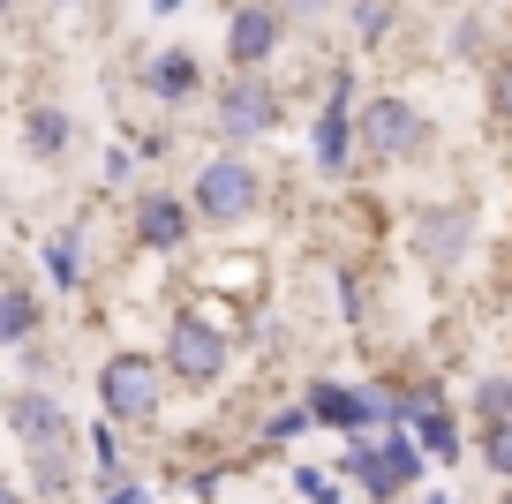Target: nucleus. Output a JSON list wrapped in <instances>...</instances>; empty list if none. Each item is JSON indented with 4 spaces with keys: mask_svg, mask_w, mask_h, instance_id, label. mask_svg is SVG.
Wrapping results in <instances>:
<instances>
[{
    "mask_svg": "<svg viewBox=\"0 0 512 504\" xmlns=\"http://www.w3.org/2000/svg\"><path fill=\"white\" fill-rule=\"evenodd\" d=\"M279 31H287V16H279V8L234 0V23H226V61H234V68H264V61L279 53Z\"/></svg>",
    "mask_w": 512,
    "mask_h": 504,
    "instance_id": "nucleus-8",
    "label": "nucleus"
},
{
    "mask_svg": "<svg viewBox=\"0 0 512 504\" xmlns=\"http://www.w3.org/2000/svg\"><path fill=\"white\" fill-rule=\"evenodd\" d=\"M294 16H324V8H332V0H287Z\"/></svg>",
    "mask_w": 512,
    "mask_h": 504,
    "instance_id": "nucleus-24",
    "label": "nucleus"
},
{
    "mask_svg": "<svg viewBox=\"0 0 512 504\" xmlns=\"http://www.w3.org/2000/svg\"><path fill=\"white\" fill-rule=\"evenodd\" d=\"M294 489H302L309 504H339V489H332V474H324V467H294Z\"/></svg>",
    "mask_w": 512,
    "mask_h": 504,
    "instance_id": "nucleus-21",
    "label": "nucleus"
},
{
    "mask_svg": "<svg viewBox=\"0 0 512 504\" xmlns=\"http://www.w3.org/2000/svg\"><path fill=\"white\" fill-rule=\"evenodd\" d=\"M31 339H38V294L0 286V347H31Z\"/></svg>",
    "mask_w": 512,
    "mask_h": 504,
    "instance_id": "nucleus-13",
    "label": "nucleus"
},
{
    "mask_svg": "<svg viewBox=\"0 0 512 504\" xmlns=\"http://www.w3.org/2000/svg\"><path fill=\"white\" fill-rule=\"evenodd\" d=\"M151 8H159V16H181V0H151Z\"/></svg>",
    "mask_w": 512,
    "mask_h": 504,
    "instance_id": "nucleus-26",
    "label": "nucleus"
},
{
    "mask_svg": "<svg viewBox=\"0 0 512 504\" xmlns=\"http://www.w3.org/2000/svg\"><path fill=\"white\" fill-rule=\"evenodd\" d=\"M354 151L377 158V166H407V158L430 151V113H422L415 98H400V91L369 98V106L354 113Z\"/></svg>",
    "mask_w": 512,
    "mask_h": 504,
    "instance_id": "nucleus-1",
    "label": "nucleus"
},
{
    "mask_svg": "<svg viewBox=\"0 0 512 504\" xmlns=\"http://www.w3.org/2000/svg\"><path fill=\"white\" fill-rule=\"evenodd\" d=\"M31 482H38V497H68V482H76L68 444H38V452H31Z\"/></svg>",
    "mask_w": 512,
    "mask_h": 504,
    "instance_id": "nucleus-15",
    "label": "nucleus"
},
{
    "mask_svg": "<svg viewBox=\"0 0 512 504\" xmlns=\"http://www.w3.org/2000/svg\"><path fill=\"white\" fill-rule=\"evenodd\" d=\"M497 504H512V489H505V497H497Z\"/></svg>",
    "mask_w": 512,
    "mask_h": 504,
    "instance_id": "nucleus-30",
    "label": "nucleus"
},
{
    "mask_svg": "<svg viewBox=\"0 0 512 504\" xmlns=\"http://www.w3.org/2000/svg\"><path fill=\"white\" fill-rule=\"evenodd\" d=\"M354 38H362V46L392 38V0H354Z\"/></svg>",
    "mask_w": 512,
    "mask_h": 504,
    "instance_id": "nucleus-19",
    "label": "nucleus"
},
{
    "mask_svg": "<svg viewBox=\"0 0 512 504\" xmlns=\"http://www.w3.org/2000/svg\"><path fill=\"white\" fill-rule=\"evenodd\" d=\"M490 113H497V121H512V53H497V61H490Z\"/></svg>",
    "mask_w": 512,
    "mask_h": 504,
    "instance_id": "nucleus-20",
    "label": "nucleus"
},
{
    "mask_svg": "<svg viewBox=\"0 0 512 504\" xmlns=\"http://www.w3.org/2000/svg\"><path fill=\"white\" fill-rule=\"evenodd\" d=\"M166 369L181 384H219L226 377V339L204 309H174V324H166Z\"/></svg>",
    "mask_w": 512,
    "mask_h": 504,
    "instance_id": "nucleus-4",
    "label": "nucleus"
},
{
    "mask_svg": "<svg viewBox=\"0 0 512 504\" xmlns=\"http://www.w3.org/2000/svg\"><path fill=\"white\" fill-rule=\"evenodd\" d=\"M46 271H53V286H61V294H68V286H83V234H76V226L46 241Z\"/></svg>",
    "mask_w": 512,
    "mask_h": 504,
    "instance_id": "nucleus-16",
    "label": "nucleus"
},
{
    "mask_svg": "<svg viewBox=\"0 0 512 504\" xmlns=\"http://www.w3.org/2000/svg\"><path fill=\"white\" fill-rule=\"evenodd\" d=\"M475 452H482V467H490V474H505V482H512V414H505V422H482Z\"/></svg>",
    "mask_w": 512,
    "mask_h": 504,
    "instance_id": "nucleus-18",
    "label": "nucleus"
},
{
    "mask_svg": "<svg viewBox=\"0 0 512 504\" xmlns=\"http://www.w3.org/2000/svg\"><path fill=\"white\" fill-rule=\"evenodd\" d=\"M226 8H234V0H226Z\"/></svg>",
    "mask_w": 512,
    "mask_h": 504,
    "instance_id": "nucleus-32",
    "label": "nucleus"
},
{
    "mask_svg": "<svg viewBox=\"0 0 512 504\" xmlns=\"http://www.w3.org/2000/svg\"><path fill=\"white\" fill-rule=\"evenodd\" d=\"M309 158H317V174H347V158H354V76L339 68V83H332V98H324V113H317V128H309Z\"/></svg>",
    "mask_w": 512,
    "mask_h": 504,
    "instance_id": "nucleus-7",
    "label": "nucleus"
},
{
    "mask_svg": "<svg viewBox=\"0 0 512 504\" xmlns=\"http://www.w3.org/2000/svg\"><path fill=\"white\" fill-rule=\"evenodd\" d=\"M144 83L166 98V106H181V98H196V83H204V76H196V53H181V46H174V53H159V61H151V76H144Z\"/></svg>",
    "mask_w": 512,
    "mask_h": 504,
    "instance_id": "nucleus-14",
    "label": "nucleus"
},
{
    "mask_svg": "<svg viewBox=\"0 0 512 504\" xmlns=\"http://www.w3.org/2000/svg\"><path fill=\"white\" fill-rule=\"evenodd\" d=\"M189 211H196L204 226H241V219H256V211H264V174H256L249 158H234V151L204 158V166H196V181H189Z\"/></svg>",
    "mask_w": 512,
    "mask_h": 504,
    "instance_id": "nucleus-2",
    "label": "nucleus"
},
{
    "mask_svg": "<svg viewBox=\"0 0 512 504\" xmlns=\"http://www.w3.org/2000/svg\"><path fill=\"white\" fill-rule=\"evenodd\" d=\"M452 53H482V16H467L460 31H452Z\"/></svg>",
    "mask_w": 512,
    "mask_h": 504,
    "instance_id": "nucleus-23",
    "label": "nucleus"
},
{
    "mask_svg": "<svg viewBox=\"0 0 512 504\" xmlns=\"http://www.w3.org/2000/svg\"><path fill=\"white\" fill-rule=\"evenodd\" d=\"M407 437H415L422 444V459H460V422H452V414H445V399H430V407H415V414H407Z\"/></svg>",
    "mask_w": 512,
    "mask_h": 504,
    "instance_id": "nucleus-11",
    "label": "nucleus"
},
{
    "mask_svg": "<svg viewBox=\"0 0 512 504\" xmlns=\"http://www.w3.org/2000/svg\"><path fill=\"white\" fill-rule=\"evenodd\" d=\"M98 407H106L113 422H151V414H159V362H151V354H113V362L98 369Z\"/></svg>",
    "mask_w": 512,
    "mask_h": 504,
    "instance_id": "nucleus-5",
    "label": "nucleus"
},
{
    "mask_svg": "<svg viewBox=\"0 0 512 504\" xmlns=\"http://www.w3.org/2000/svg\"><path fill=\"white\" fill-rule=\"evenodd\" d=\"M211 128H219L226 143H256L279 128V91L256 68H241L234 83H219V98H211Z\"/></svg>",
    "mask_w": 512,
    "mask_h": 504,
    "instance_id": "nucleus-3",
    "label": "nucleus"
},
{
    "mask_svg": "<svg viewBox=\"0 0 512 504\" xmlns=\"http://www.w3.org/2000/svg\"><path fill=\"white\" fill-rule=\"evenodd\" d=\"M53 8H68V0H53Z\"/></svg>",
    "mask_w": 512,
    "mask_h": 504,
    "instance_id": "nucleus-31",
    "label": "nucleus"
},
{
    "mask_svg": "<svg viewBox=\"0 0 512 504\" xmlns=\"http://www.w3.org/2000/svg\"><path fill=\"white\" fill-rule=\"evenodd\" d=\"M8 8H16V0H0V23H8Z\"/></svg>",
    "mask_w": 512,
    "mask_h": 504,
    "instance_id": "nucleus-29",
    "label": "nucleus"
},
{
    "mask_svg": "<svg viewBox=\"0 0 512 504\" xmlns=\"http://www.w3.org/2000/svg\"><path fill=\"white\" fill-rule=\"evenodd\" d=\"M302 429H317V422H309V407H279L264 437H272V444H294V437H302Z\"/></svg>",
    "mask_w": 512,
    "mask_h": 504,
    "instance_id": "nucleus-22",
    "label": "nucleus"
},
{
    "mask_svg": "<svg viewBox=\"0 0 512 504\" xmlns=\"http://www.w3.org/2000/svg\"><path fill=\"white\" fill-rule=\"evenodd\" d=\"M136 241H144V249H181V241H189V204L144 196V204H136Z\"/></svg>",
    "mask_w": 512,
    "mask_h": 504,
    "instance_id": "nucleus-10",
    "label": "nucleus"
},
{
    "mask_svg": "<svg viewBox=\"0 0 512 504\" xmlns=\"http://www.w3.org/2000/svg\"><path fill=\"white\" fill-rule=\"evenodd\" d=\"M128 504H151V497H144V489H128Z\"/></svg>",
    "mask_w": 512,
    "mask_h": 504,
    "instance_id": "nucleus-28",
    "label": "nucleus"
},
{
    "mask_svg": "<svg viewBox=\"0 0 512 504\" xmlns=\"http://www.w3.org/2000/svg\"><path fill=\"white\" fill-rule=\"evenodd\" d=\"M467 249H475V211H467V204H430L415 219V256L430 271H460Z\"/></svg>",
    "mask_w": 512,
    "mask_h": 504,
    "instance_id": "nucleus-6",
    "label": "nucleus"
},
{
    "mask_svg": "<svg viewBox=\"0 0 512 504\" xmlns=\"http://www.w3.org/2000/svg\"><path fill=\"white\" fill-rule=\"evenodd\" d=\"M128 489H136V482H113V489H106V504H128Z\"/></svg>",
    "mask_w": 512,
    "mask_h": 504,
    "instance_id": "nucleus-25",
    "label": "nucleus"
},
{
    "mask_svg": "<svg viewBox=\"0 0 512 504\" xmlns=\"http://www.w3.org/2000/svg\"><path fill=\"white\" fill-rule=\"evenodd\" d=\"M0 504H23V489H8V482H0Z\"/></svg>",
    "mask_w": 512,
    "mask_h": 504,
    "instance_id": "nucleus-27",
    "label": "nucleus"
},
{
    "mask_svg": "<svg viewBox=\"0 0 512 504\" xmlns=\"http://www.w3.org/2000/svg\"><path fill=\"white\" fill-rule=\"evenodd\" d=\"M8 429H16L23 452H38V444H68V407L53 392H38V384H23V392H8Z\"/></svg>",
    "mask_w": 512,
    "mask_h": 504,
    "instance_id": "nucleus-9",
    "label": "nucleus"
},
{
    "mask_svg": "<svg viewBox=\"0 0 512 504\" xmlns=\"http://www.w3.org/2000/svg\"><path fill=\"white\" fill-rule=\"evenodd\" d=\"M68 143H76V121H68L61 106H31L23 113V151L31 158H68Z\"/></svg>",
    "mask_w": 512,
    "mask_h": 504,
    "instance_id": "nucleus-12",
    "label": "nucleus"
},
{
    "mask_svg": "<svg viewBox=\"0 0 512 504\" xmlns=\"http://www.w3.org/2000/svg\"><path fill=\"white\" fill-rule=\"evenodd\" d=\"M467 407H475V422H505V414H512V377H505V369H490V377H475V392H467Z\"/></svg>",
    "mask_w": 512,
    "mask_h": 504,
    "instance_id": "nucleus-17",
    "label": "nucleus"
}]
</instances>
